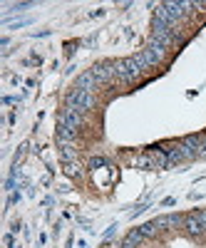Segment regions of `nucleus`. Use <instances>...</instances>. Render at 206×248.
Masks as SVG:
<instances>
[{
	"mask_svg": "<svg viewBox=\"0 0 206 248\" xmlns=\"http://www.w3.org/2000/svg\"><path fill=\"white\" fill-rule=\"evenodd\" d=\"M142 241H144V236H142V231H139V229H137V231H129V233H127V238H125V243H122V248H137Z\"/></svg>",
	"mask_w": 206,
	"mask_h": 248,
	"instance_id": "6e6552de",
	"label": "nucleus"
},
{
	"mask_svg": "<svg viewBox=\"0 0 206 248\" xmlns=\"http://www.w3.org/2000/svg\"><path fill=\"white\" fill-rule=\"evenodd\" d=\"M184 229H187V233L189 236H201L206 229H204V223L199 221V216L196 214H191V216H187L184 218Z\"/></svg>",
	"mask_w": 206,
	"mask_h": 248,
	"instance_id": "423d86ee",
	"label": "nucleus"
},
{
	"mask_svg": "<svg viewBox=\"0 0 206 248\" xmlns=\"http://www.w3.org/2000/svg\"><path fill=\"white\" fill-rule=\"evenodd\" d=\"M95 87H97V79H95L92 72H85L77 79V85H75V90H85V92H95Z\"/></svg>",
	"mask_w": 206,
	"mask_h": 248,
	"instance_id": "0eeeda50",
	"label": "nucleus"
},
{
	"mask_svg": "<svg viewBox=\"0 0 206 248\" xmlns=\"http://www.w3.org/2000/svg\"><path fill=\"white\" fill-rule=\"evenodd\" d=\"M65 107H75L79 112H87L95 107V92H85V90H72L65 99Z\"/></svg>",
	"mask_w": 206,
	"mask_h": 248,
	"instance_id": "f03ea898",
	"label": "nucleus"
},
{
	"mask_svg": "<svg viewBox=\"0 0 206 248\" xmlns=\"http://www.w3.org/2000/svg\"><path fill=\"white\" fill-rule=\"evenodd\" d=\"M142 72H144V67H142V62L137 60V55L114 62V75H117L122 82H134V79H139Z\"/></svg>",
	"mask_w": 206,
	"mask_h": 248,
	"instance_id": "f257e3e1",
	"label": "nucleus"
},
{
	"mask_svg": "<svg viewBox=\"0 0 206 248\" xmlns=\"http://www.w3.org/2000/svg\"><path fill=\"white\" fill-rule=\"evenodd\" d=\"M167 156H169V164H179L184 159H194L196 154H194V149L187 147V144H179V147H174V149L167 152Z\"/></svg>",
	"mask_w": 206,
	"mask_h": 248,
	"instance_id": "20e7f679",
	"label": "nucleus"
},
{
	"mask_svg": "<svg viewBox=\"0 0 206 248\" xmlns=\"http://www.w3.org/2000/svg\"><path fill=\"white\" fill-rule=\"evenodd\" d=\"M147 156H149V169H164V167H169L167 152H161V149H149Z\"/></svg>",
	"mask_w": 206,
	"mask_h": 248,
	"instance_id": "39448f33",
	"label": "nucleus"
},
{
	"mask_svg": "<svg viewBox=\"0 0 206 248\" xmlns=\"http://www.w3.org/2000/svg\"><path fill=\"white\" fill-rule=\"evenodd\" d=\"M139 231H142V236H144V238H152V236H157V231H159V229H157L154 221H152V223H144V226H139Z\"/></svg>",
	"mask_w": 206,
	"mask_h": 248,
	"instance_id": "1a4fd4ad",
	"label": "nucleus"
},
{
	"mask_svg": "<svg viewBox=\"0 0 206 248\" xmlns=\"http://www.w3.org/2000/svg\"><path fill=\"white\" fill-rule=\"evenodd\" d=\"M105 164H107V161L102 159V156H95V159H90V167H92V169H97V167H105Z\"/></svg>",
	"mask_w": 206,
	"mask_h": 248,
	"instance_id": "9b49d317",
	"label": "nucleus"
},
{
	"mask_svg": "<svg viewBox=\"0 0 206 248\" xmlns=\"http://www.w3.org/2000/svg\"><path fill=\"white\" fill-rule=\"evenodd\" d=\"M90 72L95 75L97 85H102V82H110L112 77H117V75H114V62H99V65H95Z\"/></svg>",
	"mask_w": 206,
	"mask_h": 248,
	"instance_id": "7ed1b4c3",
	"label": "nucleus"
},
{
	"mask_svg": "<svg viewBox=\"0 0 206 248\" xmlns=\"http://www.w3.org/2000/svg\"><path fill=\"white\" fill-rule=\"evenodd\" d=\"M65 171L70 174V176H77L79 174V164L75 161V164H65Z\"/></svg>",
	"mask_w": 206,
	"mask_h": 248,
	"instance_id": "9d476101",
	"label": "nucleus"
},
{
	"mask_svg": "<svg viewBox=\"0 0 206 248\" xmlns=\"http://www.w3.org/2000/svg\"><path fill=\"white\" fill-rule=\"evenodd\" d=\"M196 216H199V221H201V223H204V229H206V211H199V214H196Z\"/></svg>",
	"mask_w": 206,
	"mask_h": 248,
	"instance_id": "f8f14e48",
	"label": "nucleus"
}]
</instances>
